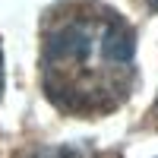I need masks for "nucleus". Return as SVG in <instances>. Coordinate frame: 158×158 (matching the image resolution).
Masks as SVG:
<instances>
[{
	"label": "nucleus",
	"instance_id": "obj_1",
	"mask_svg": "<svg viewBox=\"0 0 158 158\" xmlns=\"http://www.w3.org/2000/svg\"><path fill=\"white\" fill-rule=\"evenodd\" d=\"M136 35L114 10L76 6L51 22L41 48V82L48 98L70 114L117 108L133 82Z\"/></svg>",
	"mask_w": 158,
	"mask_h": 158
},
{
	"label": "nucleus",
	"instance_id": "obj_2",
	"mask_svg": "<svg viewBox=\"0 0 158 158\" xmlns=\"http://www.w3.org/2000/svg\"><path fill=\"white\" fill-rule=\"evenodd\" d=\"M25 158H95V149L85 142H70V146H38Z\"/></svg>",
	"mask_w": 158,
	"mask_h": 158
},
{
	"label": "nucleus",
	"instance_id": "obj_3",
	"mask_svg": "<svg viewBox=\"0 0 158 158\" xmlns=\"http://www.w3.org/2000/svg\"><path fill=\"white\" fill-rule=\"evenodd\" d=\"M0 95H3V54H0Z\"/></svg>",
	"mask_w": 158,
	"mask_h": 158
},
{
	"label": "nucleus",
	"instance_id": "obj_4",
	"mask_svg": "<svg viewBox=\"0 0 158 158\" xmlns=\"http://www.w3.org/2000/svg\"><path fill=\"white\" fill-rule=\"evenodd\" d=\"M149 6H152V10H158V0H149Z\"/></svg>",
	"mask_w": 158,
	"mask_h": 158
}]
</instances>
